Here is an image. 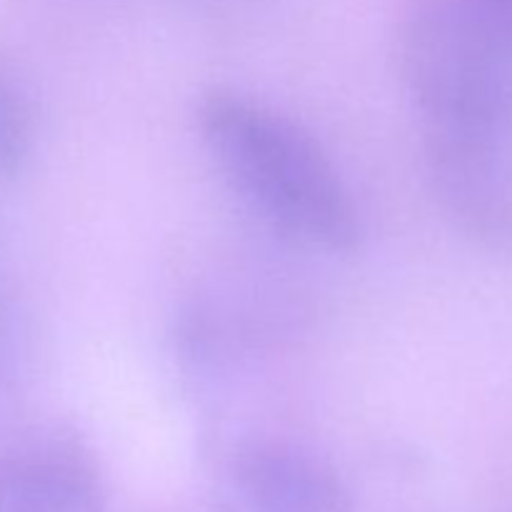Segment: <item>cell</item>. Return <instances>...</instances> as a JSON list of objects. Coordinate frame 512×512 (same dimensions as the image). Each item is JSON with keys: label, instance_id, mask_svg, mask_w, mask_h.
<instances>
[{"label": "cell", "instance_id": "cell-1", "mask_svg": "<svg viewBox=\"0 0 512 512\" xmlns=\"http://www.w3.org/2000/svg\"><path fill=\"white\" fill-rule=\"evenodd\" d=\"M203 143L228 183L288 238L350 253L360 243L353 193L323 148L298 123L235 90L200 100Z\"/></svg>", "mask_w": 512, "mask_h": 512}, {"label": "cell", "instance_id": "cell-2", "mask_svg": "<svg viewBox=\"0 0 512 512\" xmlns=\"http://www.w3.org/2000/svg\"><path fill=\"white\" fill-rule=\"evenodd\" d=\"M398 60L428 123L512 130V0H415Z\"/></svg>", "mask_w": 512, "mask_h": 512}, {"label": "cell", "instance_id": "cell-3", "mask_svg": "<svg viewBox=\"0 0 512 512\" xmlns=\"http://www.w3.org/2000/svg\"><path fill=\"white\" fill-rule=\"evenodd\" d=\"M425 168L455 230L488 250H512L510 128L428 123Z\"/></svg>", "mask_w": 512, "mask_h": 512}, {"label": "cell", "instance_id": "cell-4", "mask_svg": "<svg viewBox=\"0 0 512 512\" xmlns=\"http://www.w3.org/2000/svg\"><path fill=\"white\" fill-rule=\"evenodd\" d=\"M223 512H348L330 465L288 443L258 440L235 450L220 483Z\"/></svg>", "mask_w": 512, "mask_h": 512}, {"label": "cell", "instance_id": "cell-5", "mask_svg": "<svg viewBox=\"0 0 512 512\" xmlns=\"http://www.w3.org/2000/svg\"><path fill=\"white\" fill-rule=\"evenodd\" d=\"M0 512H105L93 460L60 433L10 445L0 453Z\"/></svg>", "mask_w": 512, "mask_h": 512}, {"label": "cell", "instance_id": "cell-6", "mask_svg": "<svg viewBox=\"0 0 512 512\" xmlns=\"http://www.w3.org/2000/svg\"><path fill=\"white\" fill-rule=\"evenodd\" d=\"M38 140V115L23 75L0 60V180L25 173Z\"/></svg>", "mask_w": 512, "mask_h": 512}, {"label": "cell", "instance_id": "cell-7", "mask_svg": "<svg viewBox=\"0 0 512 512\" xmlns=\"http://www.w3.org/2000/svg\"><path fill=\"white\" fill-rule=\"evenodd\" d=\"M15 348H18V323L5 300L3 288H0V378L10 370L15 360Z\"/></svg>", "mask_w": 512, "mask_h": 512}]
</instances>
